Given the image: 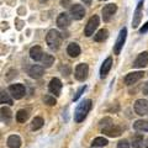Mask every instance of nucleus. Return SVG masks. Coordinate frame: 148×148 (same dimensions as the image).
<instances>
[{
	"label": "nucleus",
	"instance_id": "11",
	"mask_svg": "<svg viewBox=\"0 0 148 148\" xmlns=\"http://www.w3.org/2000/svg\"><path fill=\"white\" fill-rule=\"evenodd\" d=\"M143 72H132V73H128L126 77H125V84L126 85H132L137 83L138 80H141L143 78Z\"/></svg>",
	"mask_w": 148,
	"mask_h": 148
},
{
	"label": "nucleus",
	"instance_id": "19",
	"mask_svg": "<svg viewBox=\"0 0 148 148\" xmlns=\"http://www.w3.org/2000/svg\"><path fill=\"white\" fill-rule=\"evenodd\" d=\"M21 143H22L21 138L18 137L17 135H11L6 141V145H8L9 148H20Z\"/></svg>",
	"mask_w": 148,
	"mask_h": 148
},
{
	"label": "nucleus",
	"instance_id": "17",
	"mask_svg": "<svg viewBox=\"0 0 148 148\" xmlns=\"http://www.w3.org/2000/svg\"><path fill=\"white\" fill-rule=\"evenodd\" d=\"M111 67H112V58L108 57L104 61L103 66H101V68H100V78H105L106 75H108L109 72H110V69H111Z\"/></svg>",
	"mask_w": 148,
	"mask_h": 148
},
{
	"label": "nucleus",
	"instance_id": "16",
	"mask_svg": "<svg viewBox=\"0 0 148 148\" xmlns=\"http://www.w3.org/2000/svg\"><path fill=\"white\" fill-rule=\"evenodd\" d=\"M29 74H30L31 78H34V79H40V78L43 77L45 69H43V67H41V66H32L29 69Z\"/></svg>",
	"mask_w": 148,
	"mask_h": 148
},
{
	"label": "nucleus",
	"instance_id": "21",
	"mask_svg": "<svg viewBox=\"0 0 148 148\" xmlns=\"http://www.w3.org/2000/svg\"><path fill=\"white\" fill-rule=\"evenodd\" d=\"M108 37H109V31L106 29H101L98 31V34L94 35V41L95 42H104Z\"/></svg>",
	"mask_w": 148,
	"mask_h": 148
},
{
	"label": "nucleus",
	"instance_id": "3",
	"mask_svg": "<svg viewBox=\"0 0 148 148\" xmlns=\"http://www.w3.org/2000/svg\"><path fill=\"white\" fill-rule=\"evenodd\" d=\"M100 24V18L98 15H94L89 18V21H88V24L84 29V35L86 37H90L91 35H94V31L98 29V26Z\"/></svg>",
	"mask_w": 148,
	"mask_h": 148
},
{
	"label": "nucleus",
	"instance_id": "32",
	"mask_svg": "<svg viewBox=\"0 0 148 148\" xmlns=\"http://www.w3.org/2000/svg\"><path fill=\"white\" fill-rule=\"evenodd\" d=\"M117 148H130V143L126 140H122L117 143Z\"/></svg>",
	"mask_w": 148,
	"mask_h": 148
},
{
	"label": "nucleus",
	"instance_id": "38",
	"mask_svg": "<svg viewBox=\"0 0 148 148\" xmlns=\"http://www.w3.org/2000/svg\"><path fill=\"white\" fill-rule=\"evenodd\" d=\"M83 3H84L85 5H90V4H91V0H83Z\"/></svg>",
	"mask_w": 148,
	"mask_h": 148
},
{
	"label": "nucleus",
	"instance_id": "29",
	"mask_svg": "<svg viewBox=\"0 0 148 148\" xmlns=\"http://www.w3.org/2000/svg\"><path fill=\"white\" fill-rule=\"evenodd\" d=\"M0 101H1V104H9V105H12V99L9 96L8 92L5 91H1V94H0Z\"/></svg>",
	"mask_w": 148,
	"mask_h": 148
},
{
	"label": "nucleus",
	"instance_id": "40",
	"mask_svg": "<svg viewBox=\"0 0 148 148\" xmlns=\"http://www.w3.org/2000/svg\"><path fill=\"white\" fill-rule=\"evenodd\" d=\"M100 1H103V0H100Z\"/></svg>",
	"mask_w": 148,
	"mask_h": 148
},
{
	"label": "nucleus",
	"instance_id": "37",
	"mask_svg": "<svg viewBox=\"0 0 148 148\" xmlns=\"http://www.w3.org/2000/svg\"><path fill=\"white\" fill-rule=\"evenodd\" d=\"M69 3V0H62V6H68L67 4Z\"/></svg>",
	"mask_w": 148,
	"mask_h": 148
},
{
	"label": "nucleus",
	"instance_id": "10",
	"mask_svg": "<svg viewBox=\"0 0 148 148\" xmlns=\"http://www.w3.org/2000/svg\"><path fill=\"white\" fill-rule=\"evenodd\" d=\"M117 10V6L115 5V4H108V5H105L103 8V18L105 22L110 21V18L114 16V14L116 12Z\"/></svg>",
	"mask_w": 148,
	"mask_h": 148
},
{
	"label": "nucleus",
	"instance_id": "15",
	"mask_svg": "<svg viewBox=\"0 0 148 148\" xmlns=\"http://www.w3.org/2000/svg\"><path fill=\"white\" fill-rule=\"evenodd\" d=\"M71 25V17L67 12H62L59 14L57 17V26L59 29H67V27Z\"/></svg>",
	"mask_w": 148,
	"mask_h": 148
},
{
	"label": "nucleus",
	"instance_id": "24",
	"mask_svg": "<svg viewBox=\"0 0 148 148\" xmlns=\"http://www.w3.org/2000/svg\"><path fill=\"white\" fill-rule=\"evenodd\" d=\"M133 128L136 131H147L148 132V121L146 120H138L133 123Z\"/></svg>",
	"mask_w": 148,
	"mask_h": 148
},
{
	"label": "nucleus",
	"instance_id": "12",
	"mask_svg": "<svg viewBox=\"0 0 148 148\" xmlns=\"http://www.w3.org/2000/svg\"><path fill=\"white\" fill-rule=\"evenodd\" d=\"M62 82L58 79V78H53V79H51L49 84H48V89L49 91L52 92L54 95H61V91H62Z\"/></svg>",
	"mask_w": 148,
	"mask_h": 148
},
{
	"label": "nucleus",
	"instance_id": "6",
	"mask_svg": "<svg viewBox=\"0 0 148 148\" xmlns=\"http://www.w3.org/2000/svg\"><path fill=\"white\" fill-rule=\"evenodd\" d=\"M126 36H127V29L123 27V29H121V31H120L119 37L116 40V43L114 46V53L115 54H120V52H121V49L125 45V41H126Z\"/></svg>",
	"mask_w": 148,
	"mask_h": 148
},
{
	"label": "nucleus",
	"instance_id": "22",
	"mask_svg": "<svg viewBox=\"0 0 148 148\" xmlns=\"http://www.w3.org/2000/svg\"><path fill=\"white\" fill-rule=\"evenodd\" d=\"M27 119H29V111L25 110V109H21L18 110L16 112V121L18 123H24L27 121Z\"/></svg>",
	"mask_w": 148,
	"mask_h": 148
},
{
	"label": "nucleus",
	"instance_id": "31",
	"mask_svg": "<svg viewBox=\"0 0 148 148\" xmlns=\"http://www.w3.org/2000/svg\"><path fill=\"white\" fill-rule=\"evenodd\" d=\"M85 89H86V86H85V85H84V86H82V88H80V89H79V90H78V91H77V94H75V95H74V98H73V100H74V101H77L78 99H79V98H80V95L83 94V91H84Z\"/></svg>",
	"mask_w": 148,
	"mask_h": 148
},
{
	"label": "nucleus",
	"instance_id": "20",
	"mask_svg": "<svg viewBox=\"0 0 148 148\" xmlns=\"http://www.w3.org/2000/svg\"><path fill=\"white\" fill-rule=\"evenodd\" d=\"M67 53L71 56L72 58H77L78 56L80 54V47L78 43H69L68 47H67Z\"/></svg>",
	"mask_w": 148,
	"mask_h": 148
},
{
	"label": "nucleus",
	"instance_id": "36",
	"mask_svg": "<svg viewBox=\"0 0 148 148\" xmlns=\"http://www.w3.org/2000/svg\"><path fill=\"white\" fill-rule=\"evenodd\" d=\"M143 94H145V95H148V82L145 84V86H143Z\"/></svg>",
	"mask_w": 148,
	"mask_h": 148
},
{
	"label": "nucleus",
	"instance_id": "27",
	"mask_svg": "<svg viewBox=\"0 0 148 148\" xmlns=\"http://www.w3.org/2000/svg\"><path fill=\"white\" fill-rule=\"evenodd\" d=\"M109 143V141L104 137H96L94 138V141L91 142V146L92 147H105L106 145Z\"/></svg>",
	"mask_w": 148,
	"mask_h": 148
},
{
	"label": "nucleus",
	"instance_id": "33",
	"mask_svg": "<svg viewBox=\"0 0 148 148\" xmlns=\"http://www.w3.org/2000/svg\"><path fill=\"white\" fill-rule=\"evenodd\" d=\"M111 123H112V120L109 119V117H106V119H104V120H101L100 121V125H105V126H110Z\"/></svg>",
	"mask_w": 148,
	"mask_h": 148
},
{
	"label": "nucleus",
	"instance_id": "18",
	"mask_svg": "<svg viewBox=\"0 0 148 148\" xmlns=\"http://www.w3.org/2000/svg\"><path fill=\"white\" fill-rule=\"evenodd\" d=\"M43 51L42 48L40 47V46H35V47H32L30 49V57L34 59V61H41L43 57Z\"/></svg>",
	"mask_w": 148,
	"mask_h": 148
},
{
	"label": "nucleus",
	"instance_id": "26",
	"mask_svg": "<svg viewBox=\"0 0 148 148\" xmlns=\"http://www.w3.org/2000/svg\"><path fill=\"white\" fill-rule=\"evenodd\" d=\"M43 119L42 117H35L32 120L31 122V130H34V131H37V130H40L41 127L43 126Z\"/></svg>",
	"mask_w": 148,
	"mask_h": 148
},
{
	"label": "nucleus",
	"instance_id": "8",
	"mask_svg": "<svg viewBox=\"0 0 148 148\" xmlns=\"http://www.w3.org/2000/svg\"><path fill=\"white\" fill-rule=\"evenodd\" d=\"M71 15L74 20H82L85 16V9L80 4H74L71 6Z\"/></svg>",
	"mask_w": 148,
	"mask_h": 148
},
{
	"label": "nucleus",
	"instance_id": "1",
	"mask_svg": "<svg viewBox=\"0 0 148 148\" xmlns=\"http://www.w3.org/2000/svg\"><path fill=\"white\" fill-rule=\"evenodd\" d=\"M91 100L90 99H86V100H83L82 103L78 105V108L75 109V112H74V121L75 122H82L84 121V119L86 117V115L89 114V111L91 110Z\"/></svg>",
	"mask_w": 148,
	"mask_h": 148
},
{
	"label": "nucleus",
	"instance_id": "7",
	"mask_svg": "<svg viewBox=\"0 0 148 148\" xmlns=\"http://www.w3.org/2000/svg\"><path fill=\"white\" fill-rule=\"evenodd\" d=\"M135 112L140 116H145L148 114V101L143 99H138L135 103Z\"/></svg>",
	"mask_w": 148,
	"mask_h": 148
},
{
	"label": "nucleus",
	"instance_id": "30",
	"mask_svg": "<svg viewBox=\"0 0 148 148\" xmlns=\"http://www.w3.org/2000/svg\"><path fill=\"white\" fill-rule=\"evenodd\" d=\"M43 101H45V104H47L48 106H54L56 104H57V100L51 95H46L43 98Z\"/></svg>",
	"mask_w": 148,
	"mask_h": 148
},
{
	"label": "nucleus",
	"instance_id": "39",
	"mask_svg": "<svg viewBox=\"0 0 148 148\" xmlns=\"http://www.w3.org/2000/svg\"><path fill=\"white\" fill-rule=\"evenodd\" d=\"M145 147H146V148H148V138H147V140H146V143H145Z\"/></svg>",
	"mask_w": 148,
	"mask_h": 148
},
{
	"label": "nucleus",
	"instance_id": "4",
	"mask_svg": "<svg viewBox=\"0 0 148 148\" xmlns=\"http://www.w3.org/2000/svg\"><path fill=\"white\" fill-rule=\"evenodd\" d=\"M9 92H10V95L12 96L14 99L16 100H20L25 96L26 94V89L25 86L22 84H12L9 86Z\"/></svg>",
	"mask_w": 148,
	"mask_h": 148
},
{
	"label": "nucleus",
	"instance_id": "34",
	"mask_svg": "<svg viewBox=\"0 0 148 148\" xmlns=\"http://www.w3.org/2000/svg\"><path fill=\"white\" fill-rule=\"evenodd\" d=\"M147 31H148V21L146 22L145 25H143V27L140 30V32H141V34H145V32H147Z\"/></svg>",
	"mask_w": 148,
	"mask_h": 148
},
{
	"label": "nucleus",
	"instance_id": "23",
	"mask_svg": "<svg viewBox=\"0 0 148 148\" xmlns=\"http://www.w3.org/2000/svg\"><path fill=\"white\" fill-rule=\"evenodd\" d=\"M12 117V112H11V110L9 109V108H5V106H3L1 108V121L3 122H10V120Z\"/></svg>",
	"mask_w": 148,
	"mask_h": 148
},
{
	"label": "nucleus",
	"instance_id": "9",
	"mask_svg": "<svg viewBox=\"0 0 148 148\" xmlns=\"http://www.w3.org/2000/svg\"><path fill=\"white\" fill-rule=\"evenodd\" d=\"M142 8H143V0H140V3L137 4V8L133 14V18H132V27L136 29V27L140 26L141 20H142Z\"/></svg>",
	"mask_w": 148,
	"mask_h": 148
},
{
	"label": "nucleus",
	"instance_id": "5",
	"mask_svg": "<svg viewBox=\"0 0 148 148\" xmlns=\"http://www.w3.org/2000/svg\"><path fill=\"white\" fill-rule=\"evenodd\" d=\"M88 74H89V67L85 63H80L75 67V72H74V75H75L77 80L79 82H84L88 78Z\"/></svg>",
	"mask_w": 148,
	"mask_h": 148
},
{
	"label": "nucleus",
	"instance_id": "28",
	"mask_svg": "<svg viewBox=\"0 0 148 148\" xmlns=\"http://www.w3.org/2000/svg\"><path fill=\"white\" fill-rule=\"evenodd\" d=\"M132 147L133 148H142L143 147V136L136 135L132 138Z\"/></svg>",
	"mask_w": 148,
	"mask_h": 148
},
{
	"label": "nucleus",
	"instance_id": "13",
	"mask_svg": "<svg viewBox=\"0 0 148 148\" xmlns=\"http://www.w3.org/2000/svg\"><path fill=\"white\" fill-rule=\"evenodd\" d=\"M148 66V52H142L138 54V57L133 62L135 68H145Z\"/></svg>",
	"mask_w": 148,
	"mask_h": 148
},
{
	"label": "nucleus",
	"instance_id": "2",
	"mask_svg": "<svg viewBox=\"0 0 148 148\" xmlns=\"http://www.w3.org/2000/svg\"><path fill=\"white\" fill-rule=\"evenodd\" d=\"M61 41H62V37H61V34L57 31V30H49L47 36H46V42L49 46L52 49H57L61 45Z\"/></svg>",
	"mask_w": 148,
	"mask_h": 148
},
{
	"label": "nucleus",
	"instance_id": "25",
	"mask_svg": "<svg viewBox=\"0 0 148 148\" xmlns=\"http://www.w3.org/2000/svg\"><path fill=\"white\" fill-rule=\"evenodd\" d=\"M41 61H42V64H43L45 68H49V67H52V64L54 63V57H53L52 54L45 53Z\"/></svg>",
	"mask_w": 148,
	"mask_h": 148
},
{
	"label": "nucleus",
	"instance_id": "35",
	"mask_svg": "<svg viewBox=\"0 0 148 148\" xmlns=\"http://www.w3.org/2000/svg\"><path fill=\"white\" fill-rule=\"evenodd\" d=\"M16 24H17V30H21L22 29V25H24V22L22 21H20V20H16Z\"/></svg>",
	"mask_w": 148,
	"mask_h": 148
},
{
	"label": "nucleus",
	"instance_id": "14",
	"mask_svg": "<svg viewBox=\"0 0 148 148\" xmlns=\"http://www.w3.org/2000/svg\"><path fill=\"white\" fill-rule=\"evenodd\" d=\"M103 133L106 135L108 137H119L122 133V130L120 127H117V126L110 125V126H106V127L103 128Z\"/></svg>",
	"mask_w": 148,
	"mask_h": 148
}]
</instances>
